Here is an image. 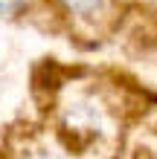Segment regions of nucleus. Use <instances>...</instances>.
Here are the masks:
<instances>
[{"label": "nucleus", "mask_w": 157, "mask_h": 159, "mask_svg": "<svg viewBox=\"0 0 157 159\" xmlns=\"http://www.w3.org/2000/svg\"><path fill=\"white\" fill-rule=\"evenodd\" d=\"M102 107L96 104L93 98H73L67 104L61 107V125L64 130H70V133L76 136H90V133H99L102 130Z\"/></svg>", "instance_id": "1"}, {"label": "nucleus", "mask_w": 157, "mask_h": 159, "mask_svg": "<svg viewBox=\"0 0 157 159\" xmlns=\"http://www.w3.org/2000/svg\"><path fill=\"white\" fill-rule=\"evenodd\" d=\"M55 3H58V9L67 17H73V20L93 23V20L108 15V9H110L114 0H55Z\"/></svg>", "instance_id": "2"}, {"label": "nucleus", "mask_w": 157, "mask_h": 159, "mask_svg": "<svg viewBox=\"0 0 157 159\" xmlns=\"http://www.w3.org/2000/svg\"><path fill=\"white\" fill-rule=\"evenodd\" d=\"M29 0H0V17H17L26 12Z\"/></svg>", "instance_id": "3"}]
</instances>
